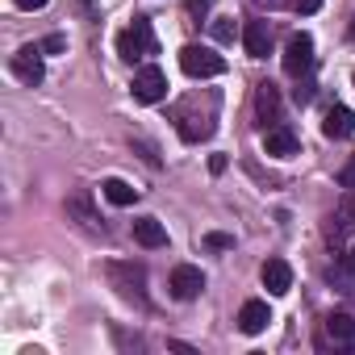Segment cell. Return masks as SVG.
<instances>
[{
    "label": "cell",
    "mask_w": 355,
    "mask_h": 355,
    "mask_svg": "<svg viewBox=\"0 0 355 355\" xmlns=\"http://www.w3.org/2000/svg\"><path fill=\"white\" fill-rule=\"evenodd\" d=\"M171 121H175V130H180L184 142H205L218 130V92L209 96L205 109H201V96H184L171 109Z\"/></svg>",
    "instance_id": "cell-1"
},
{
    "label": "cell",
    "mask_w": 355,
    "mask_h": 355,
    "mask_svg": "<svg viewBox=\"0 0 355 355\" xmlns=\"http://www.w3.org/2000/svg\"><path fill=\"white\" fill-rule=\"evenodd\" d=\"M117 55H121L125 63H138V59H150V55H159L155 30H150V21H146V17H134V26L117 34Z\"/></svg>",
    "instance_id": "cell-2"
},
{
    "label": "cell",
    "mask_w": 355,
    "mask_h": 355,
    "mask_svg": "<svg viewBox=\"0 0 355 355\" xmlns=\"http://www.w3.org/2000/svg\"><path fill=\"white\" fill-rule=\"evenodd\" d=\"M180 67H184V76H193V80H214V76L226 71V59H222L218 51H209V46L189 42V46L180 51Z\"/></svg>",
    "instance_id": "cell-3"
},
{
    "label": "cell",
    "mask_w": 355,
    "mask_h": 355,
    "mask_svg": "<svg viewBox=\"0 0 355 355\" xmlns=\"http://www.w3.org/2000/svg\"><path fill=\"white\" fill-rule=\"evenodd\" d=\"M105 272H109L113 288H117L125 301L146 305V268H142V263H109Z\"/></svg>",
    "instance_id": "cell-4"
},
{
    "label": "cell",
    "mask_w": 355,
    "mask_h": 355,
    "mask_svg": "<svg viewBox=\"0 0 355 355\" xmlns=\"http://www.w3.org/2000/svg\"><path fill=\"white\" fill-rule=\"evenodd\" d=\"M284 71L293 80H305L313 71V38L309 34H293L288 46H284Z\"/></svg>",
    "instance_id": "cell-5"
},
{
    "label": "cell",
    "mask_w": 355,
    "mask_h": 355,
    "mask_svg": "<svg viewBox=\"0 0 355 355\" xmlns=\"http://www.w3.org/2000/svg\"><path fill=\"white\" fill-rule=\"evenodd\" d=\"M130 92H134V101H142V105H155V101H163V96H167V76H163L159 67H142V71L134 76Z\"/></svg>",
    "instance_id": "cell-6"
},
{
    "label": "cell",
    "mask_w": 355,
    "mask_h": 355,
    "mask_svg": "<svg viewBox=\"0 0 355 355\" xmlns=\"http://www.w3.org/2000/svg\"><path fill=\"white\" fill-rule=\"evenodd\" d=\"M201 288H205L201 268H193V263L171 268V297H175V301H197V297H201Z\"/></svg>",
    "instance_id": "cell-7"
},
{
    "label": "cell",
    "mask_w": 355,
    "mask_h": 355,
    "mask_svg": "<svg viewBox=\"0 0 355 355\" xmlns=\"http://www.w3.org/2000/svg\"><path fill=\"white\" fill-rule=\"evenodd\" d=\"M42 46H21L17 55H13V76L21 80V84H42V76H46V63H42Z\"/></svg>",
    "instance_id": "cell-8"
},
{
    "label": "cell",
    "mask_w": 355,
    "mask_h": 355,
    "mask_svg": "<svg viewBox=\"0 0 355 355\" xmlns=\"http://www.w3.org/2000/svg\"><path fill=\"white\" fill-rule=\"evenodd\" d=\"M243 46L251 59H268L272 55V26L268 21H247L243 26Z\"/></svg>",
    "instance_id": "cell-9"
},
{
    "label": "cell",
    "mask_w": 355,
    "mask_h": 355,
    "mask_svg": "<svg viewBox=\"0 0 355 355\" xmlns=\"http://www.w3.org/2000/svg\"><path fill=\"white\" fill-rule=\"evenodd\" d=\"M351 218H355V214H351V197H343V201H338V209H334V214H330V222H326V239H330V247H334V251L347 243V234H351V226H355Z\"/></svg>",
    "instance_id": "cell-10"
},
{
    "label": "cell",
    "mask_w": 355,
    "mask_h": 355,
    "mask_svg": "<svg viewBox=\"0 0 355 355\" xmlns=\"http://www.w3.org/2000/svg\"><path fill=\"white\" fill-rule=\"evenodd\" d=\"M255 117H259L263 125H268V121L280 125V92H276V84H268V80L255 88Z\"/></svg>",
    "instance_id": "cell-11"
},
{
    "label": "cell",
    "mask_w": 355,
    "mask_h": 355,
    "mask_svg": "<svg viewBox=\"0 0 355 355\" xmlns=\"http://www.w3.org/2000/svg\"><path fill=\"white\" fill-rule=\"evenodd\" d=\"M259 276H263V288H268L272 297H284V293L293 288V268H288L284 259H268Z\"/></svg>",
    "instance_id": "cell-12"
},
{
    "label": "cell",
    "mask_w": 355,
    "mask_h": 355,
    "mask_svg": "<svg viewBox=\"0 0 355 355\" xmlns=\"http://www.w3.org/2000/svg\"><path fill=\"white\" fill-rule=\"evenodd\" d=\"M297 134L288 130V125H272L268 134H263V150L268 155H276V159H288V155H297Z\"/></svg>",
    "instance_id": "cell-13"
},
{
    "label": "cell",
    "mask_w": 355,
    "mask_h": 355,
    "mask_svg": "<svg viewBox=\"0 0 355 355\" xmlns=\"http://www.w3.org/2000/svg\"><path fill=\"white\" fill-rule=\"evenodd\" d=\"M134 243L146 247V251L167 247V230H163V222H159V218H138V222H134Z\"/></svg>",
    "instance_id": "cell-14"
},
{
    "label": "cell",
    "mask_w": 355,
    "mask_h": 355,
    "mask_svg": "<svg viewBox=\"0 0 355 355\" xmlns=\"http://www.w3.org/2000/svg\"><path fill=\"white\" fill-rule=\"evenodd\" d=\"M268 322H272L268 301H247V305L239 309V330H243V334H259V330H268Z\"/></svg>",
    "instance_id": "cell-15"
},
{
    "label": "cell",
    "mask_w": 355,
    "mask_h": 355,
    "mask_svg": "<svg viewBox=\"0 0 355 355\" xmlns=\"http://www.w3.org/2000/svg\"><path fill=\"white\" fill-rule=\"evenodd\" d=\"M67 218H76L88 234H105V222H101V214L92 209L88 197H71V201H67Z\"/></svg>",
    "instance_id": "cell-16"
},
{
    "label": "cell",
    "mask_w": 355,
    "mask_h": 355,
    "mask_svg": "<svg viewBox=\"0 0 355 355\" xmlns=\"http://www.w3.org/2000/svg\"><path fill=\"white\" fill-rule=\"evenodd\" d=\"M322 134H326V138H351V134H355V113H351L347 105H334V109L326 113V121H322Z\"/></svg>",
    "instance_id": "cell-17"
},
{
    "label": "cell",
    "mask_w": 355,
    "mask_h": 355,
    "mask_svg": "<svg viewBox=\"0 0 355 355\" xmlns=\"http://www.w3.org/2000/svg\"><path fill=\"white\" fill-rule=\"evenodd\" d=\"M326 334L338 347H355V313H330L326 318Z\"/></svg>",
    "instance_id": "cell-18"
},
{
    "label": "cell",
    "mask_w": 355,
    "mask_h": 355,
    "mask_svg": "<svg viewBox=\"0 0 355 355\" xmlns=\"http://www.w3.org/2000/svg\"><path fill=\"white\" fill-rule=\"evenodd\" d=\"M101 193H105L113 205H134V201H138V189H134V184H125V180H117V175L101 184Z\"/></svg>",
    "instance_id": "cell-19"
},
{
    "label": "cell",
    "mask_w": 355,
    "mask_h": 355,
    "mask_svg": "<svg viewBox=\"0 0 355 355\" xmlns=\"http://www.w3.org/2000/svg\"><path fill=\"white\" fill-rule=\"evenodd\" d=\"M214 38H218V42H234V21H230V17L214 21Z\"/></svg>",
    "instance_id": "cell-20"
},
{
    "label": "cell",
    "mask_w": 355,
    "mask_h": 355,
    "mask_svg": "<svg viewBox=\"0 0 355 355\" xmlns=\"http://www.w3.org/2000/svg\"><path fill=\"white\" fill-rule=\"evenodd\" d=\"M330 280H338L343 293H355V276H351L347 268H330Z\"/></svg>",
    "instance_id": "cell-21"
},
{
    "label": "cell",
    "mask_w": 355,
    "mask_h": 355,
    "mask_svg": "<svg viewBox=\"0 0 355 355\" xmlns=\"http://www.w3.org/2000/svg\"><path fill=\"white\" fill-rule=\"evenodd\" d=\"M134 146H138V150H142V159H146V163H150V167H159V163H163V159H159V150H155V146H150V142H146V138H134Z\"/></svg>",
    "instance_id": "cell-22"
},
{
    "label": "cell",
    "mask_w": 355,
    "mask_h": 355,
    "mask_svg": "<svg viewBox=\"0 0 355 355\" xmlns=\"http://www.w3.org/2000/svg\"><path fill=\"white\" fill-rule=\"evenodd\" d=\"M205 247H209V251H230L234 239H230V234H205Z\"/></svg>",
    "instance_id": "cell-23"
},
{
    "label": "cell",
    "mask_w": 355,
    "mask_h": 355,
    "mask_svg": "<svg viewBox=\"0 0 355 355\" xmlns=\"http://www.w3.org/2000/svg\"><path fill=\"white\" fill-rule=\"evenodd\" d=\"M63 46H67V38H63V34H51V38L42 42V51H46V55H59Z\"/></svg>",
    "instance_id": "cell-24"
},
{
    "label": "cell",
    "mask_w": 355,
    "mask_h": 355,
    "mask_svg": "<svg viewBox=\"0 0 355 355\" xmlns=\"http://www.w3.org/2000/svg\"><path fill=\"white\" fill-rule=\"evenodd\" d=\"M338 180H343L347 189H355V155H351V159H347V167L338 171Z\"/></svg>",
    "instance_id": "cell-25"
},
{
    "label": "cell",
    "mask_w": 355,
    "mask_h": 355,
    "mask_svg": "<svg viewBox=\"0 0 355 355\" xmlns=\"http://www.w3.org/2000/svg\"><path fill=\"white\" fill-rule=\"evenodd\" d=\"M209 5H214V0H189V13H193V17H205Z\"/></svg>",
    "instance_id": "cell-26"
},
{
    "label": "cell",
    "mask_w": 355,
    "mask_h": 355,
    "mask_svg": "<svg viewBox=\"0 0 355 355\" xmlns=\"http://www.w3.org/2000/svg\"><path fill=\"white\" fill-rule=\"evenodd\" d=\"M17 9H26V13H38V9H46V0H17Z\"/></svg>",
    "instance_id": "cell-27"
},
{
    "label": "cell",
    "mask_w": 355,
    "mask_h": 355,
    "mask_svg": "<svg viewBox=\"0 0 355 355\" xmlns=\"http://www.w3.org/2000/svg\"><path fill=\"white\" fill-rule=\"evenodd\" d=\"M209 171L222 175V171H226V155H209Z\"/></svg>",
    "instance_id": "cell-28"
},
{
    "label": "cell",
    "mask_w": 355,
    "mask_h": 355,
    "mask_svg": "<svg viewBox=\"0 0 355 355\" xmlns=\"http://www.w3.org/2000/svg\"><path fill=\"white\" fill-rule=\"evenodd\" d=\"M297 9L309 17V13H318V9H322V0H297Z\"/></svg>",
    "instance_id": "cell-29"
},
{
    "label": "cell",
    "mask_w": 355,
    "mask_h": 355,
    "mask_svg": "<svg viewBox=\"0 0 355 355\" xmlns=\"http://www.w3.org/2000/svg\"><path fill=\"white\" fill-rule=\"evenodd\" d=\"M351 38H355V17H351Z\"/></svg>",
    "instance_id": "cell-30"
},
{
    "label": "cell",
    "mask_w": 355,
    "mask_h": 355,
    "mask_svg": "<svg viewBox=\"0 0 355 355\" xmlns=\"http://www.w3.org/2000/svg\"><path fill=\"white\" fill-rule=\"evenodd\" d=\"M351 268H355V247H351Z\"/></svg>",
    "instance_id": "cell-31"
},
{
    "label": "cell",
    "mask_w": 355,
    "mask_h": 355,
    "mask_svg": "<svg viewBox=\"0 0 355 355\" xmlns=\"http://www.w3.org/2000/svg\"><path fill=\"white\" fill-rule=\"evenodd\" d=\"M351 80H355V76H351Z\"/></svg>",
    "instance_id": "cell-32"
}]
</instances>
